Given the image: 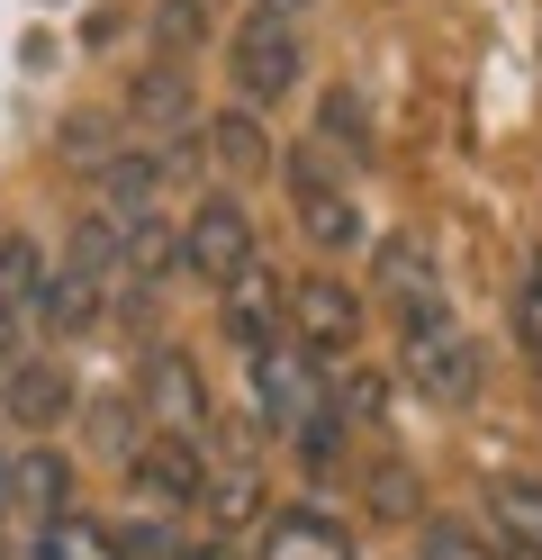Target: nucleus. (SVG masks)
<instances>
[{"label":"nucleus","mask_w":542,"mask_h":560,"mask_svg":"<svg viewBox=\"0 0 542 560\" xmlns=\"http://www.w3.org/2000/svg\"><path fill=\"white\" fill-rule=\"evenodd\" d=\"M389 326H397V380H407L416 398H434V407H470V398H480L488 362H480V343H470V326L452 317L443 290L389 307Z\"/></svg>","instance_id":"nucleus-1"},{"label":"nucleus","mask_w":542,"mask_h":560,"mask_svg":"<svg viewBox=\"0 0 542 560\" xmlns=\"http://www.w3.org/2000/svg\"><path fill=\"white\" fill-rule=\"evenodd\" d=\"M308 73V46H299V19H280V10H244L235 19V37H227V82H235V109H280L289 91H299Z\"/></svg>","instance_id":"nucleus-2"},{"label":"nucleus","mask_w":542,"mask_h":560,"mask_svg":"<svg viewBox=\"0 0 542 560\" xmlns=\"http://www.w3.org/2000/svg\"><path fill=\"white\" fill-rule=\"evenodd\" d=\"M280 190H289V218H299V235L316 244V254H361V244H371V226H361V199L344 190V172L325 163L316 145L280 154Z\"/></svg>","instance_id":"nucleus-3"},{"label":"nucleus","mask_w":542,"mask_h":560,"mask_svg":"<svg viewBox=\"0 0 542 560\" xmlns=\"http://www.w3.org/2000/svg\"><path fill=\"white\" fill-rule=\"evenodd\" d=\"M253 416H263L272 434H289L299 443L316 416H335V380H325V362L308 353V343H263V353H253Z\"/></svg>","instance_id":"nucleus-4"},{"label":"nucleus","mask_w":542,"mask_h":560,"mask_svg":"<svg viewBox=\"0 0 542 560\" xmlns=\"http://www.w3.org/2000/svg\"><path fill=\"white\" fill-rule=\"evenodd\" d=\"M136 407H145V425H154V434L208 443V380H199V362L181 353V343H145V362H136Z\"/></svg>","instance_id":"nucleus-5"},{"label":"nucleus","mask_w":542,"mask_h":560,"mask_svg":"<svg viewBox=\"0 0 542 560\" xmlns=\"http://www.w3.org/2000/svg\"><path fill=\"white\" fill-rule=\"evenodd\" d=\"M253 262V218H244V199L235 190H208L191 208V226H181V271H199L208 290H227V280H244Z\"/></svg>","instance_id":"nucleus-6"},{"label":"nucleus","mask_w":542,"mask_h":560,"mask_svg":"<svg viewBox=\"0 0 542 560\" xmlns=\"http://www.w3.org/2000/svg\"><path fill=\"white\" fill-rule=\"evenodd\" d=\"M361 290L353 280H335V271H299L289 280V343H308L316 362H344L353 343H361Z\"/></svg>","instance_id":"nucleus-7"},{"label":"nucleus","mask_w":542,"mask_h":560,"mask_svg":"<svg viewBox=\"0 0 542 560\" xmlns=\"http://www.w3.org/2000/svg\"><path fill=\"white\" fill-rule=\"evenodd\" d=\"M127 488H136L154 515L199 506V488H208V443H191V434H145V452L127 462Z\"/></svg>","instance_id":"nucleus-8"},{"label":"nucleus","mask_w":542,"mask_h":560,"mask_svg":"<svg viewBox=\"0 0 542 560\" xmlns=\"http://www.w3.org/2000/svg\"><path fill=\"white\" fill-rule=\"evenodd\" d=\"M217 326H227V343L253 362L263 343L289 335V280H280L272 262H253L244 280H227V290H217Z\"/></svg>","instance_id":"nucleus-9"},{"label":"nucleus","mask_w":542,"mask_h":560,"mask_svg":"<svg viewBox=\"0 0 542 560\" xmlns=\"http://www.w3.org/2000/svg\"><path fill=\"white\" fill-rule=\"evenodd\" d=\"M253 560H361V542L335 506H272L253 534Z\"/></svg>","instance_id":"nucleus-10"},{"label":"nucleus","mask_w":542,"mask_h":560,"mask_svg":"<svg viewBox=\"0 0 542 560\" xmlns=\"http://www.w3.org/2000/svg\"><path fill=\"white\" fill-rule=\"evenodd\" d=\"M480 515H488L497 551H524V560H542V470H488V488H480Z\"/></svg>","instance_id":"nucleus-11"},{"label":"nucleus","mask_w":542,"mask_h":560,"mask_svg":"<svg viewBox=\"0 0 542 560\" xmlns=\"http://www.w3.org/2000/svg\"><path fill=\"white\" fill-rule=\"evenodd\" d=\"M0 416H10V425H27L36 443H46L64 416H72V380H64V362L27 353L19 371H0Z\"/></svg>","instance_id":"nucleus-12"},{"label":"nucleus","mask_w":542,"mask_h":560,"mask_svg":"<svg viewBox=\"0 0 542 560\" xmlns=\"http://www.w3.org/2000/svg\"><path fill=\"white\" fill-rule=\"evenodd\" d=\"M199 163L217 172V182H263V172H280L272 127L253 118V109H217V118L199 127Z\"/></svg>","instance_id":"nucleus-13"},{"label":"nucleus","mask_w":542,"mask_h":560,"mask_svg":"<svg viewBox=\"0 0 542 560\" xmlns=\"http://www.w3.org/2000/svg\"><path fill=\"white\" fill-rule=\"evenodd\" d=\"M10 506L27 515V534H46L55 515H72V452L27 443L19 462H10Z\"/></svg>","instance_id":"nucleus-14"},{"label":"nucleus","mask_w":542,"mask_h":560,"mask_svg":"<svg viewBox=\"0 0 542 560\" xmlns=\"http://www.w3.org/2000/svg\"><path fill=\"white\" fill-rule=\"evenodd\" d=\"M199 506L217 515V534H235V524H253L263 515V462L235 443L227 462H208V488H199Z\"/></svg>","instance_id":"nucleus-15"},{"label":"nucleus","mask_w":542,"mask_h":560,"mask_svg":"<svg viewBox=\"0 0 542 560\" xmlns=\"http://www.w3.org/2000/svg\"><path fill=\"white\" fill-rule=\"evenodd\" d=\"M46 290H55V262L36 254L27 235H0V307L19 326H46Z\"/></svg>","instance_id":"nucleus-16"},{"label":"nucleus","mask_w":542,"mask_h":560,"mask_svg":"<svg viewBox=\"0 0 542 560\" xmlns=\"http://www.w3.org/2000/svg\"><path fill=\"white\" fill-rule=\"evenodd\" d=\"M127 118L145 127V136H181L191 127V73H181V63H145V73L127 82Z\"/></svg>","instance_id":"nucleus-17"},{"label":"nucleus","mask_w":542,"mask_h":560,"mask_svg":"<svg viewBox=\"0 0 542 560\" xmlns=\"http://www.w3.org/2000/svg\"><path fill=\"white\" fill-rule=\"evenodd\" d=\"M27 560H127L118 551V524H100V515H55L46 534H27Z\"/></svg>","instance_id":"nucleus-18"},{"label":"nucleus","mask_w":542,"mask_h":560,"mask_svg":"<svg viewBox=\"0 0 542 560\" xmlns=\"http://www.w3.org/2000/svg\"><path fill=\"white\" fill-rule=\"evenodd\" d=\"M416 560H506L488 524H461V515H425L416 534Z\"/></svg>","instance_id":"nucleus-19"},{"label":"nucleus","mask_w":542,"mask_h":560,"mask_svg":"<svg viewBox=\"0 0 542 560\" xmlns=\"http://www.w3.org/2000/svg\"><path fill=\"white\" fill-rule=\"evenodd\" d=\"M516 343H524V362L542 380V244H533L524 271H516Z\"/></svg>","instance_id":"nucleus-20"},{"label":"nucleus","mask_w":542,"mask_h":560,"mask_svg":"<svg viewBox=\"0 0 542 560\" xmlns=\"http://www.w3.org/2000/svg\"><path fill=\"white\" fill-rule=\"evenodd\" d=\"M199 37H208V0H163V10H154V46H163V63H181Z\"/></svg>","instance_id":"nucleus-21"},{"label":"nucleus","mask_w":542,"mask_h":560,"mask_svg":"<svg viewBox=\"0 0 542 560\" xmlns=\"http://www.w3.org/2000/svg\"><path fill=\"white\" fill-rule=\"evenodd\" d=\"M361 498H371V515H416V470L407 462H371Z\"/></svg>","instance_id":"nucleus-22"},{"label":"nucleus","mask_w":542,"mask_h":560,"mask_svg":"<svg viewBox=\"0 0 542 560\" xmlns=\"http://www.w3.org/2000/svg\"><path fill=\"white\" fill-rule=\"evenodd\" d=\"M316 127L335 136V145H353V154H371V118H361V91H325Z\"/></svg>","instance_id":"nucleus-23"},{"label":"nucleus","mask_w":542,"mask_h":560,"mask_svg":"<svg viewBox=\"0 0 542 560\" xmlns=\"http://www.w3.org/2000/svg\"><path fill=\"white\" fill-rule=\"evenodd\" d=\"M118 551H127V560H181L191 542H181L163 515H136V524H118Z\"/></svg>","instance_id":"nucleus-24"},{"label":"nucleus","mask_w":542,"mask_h":560,"mask_svg":"<svg viewBox=\"0 0 542 560\" xmlns=\"http://www.w3.org/2000/svg\"><path fill=\"white\" fill-rule=\"evenodd\" d=\"M181 560H244V551H235V542H191Z\"/></svg>","instance_id":"nucleus-25"},{"label":"nucleus","mask_w":542,"mask_h":560,"mask_svg":"<svg viewBox=\"0 0 542 560\" xmlns=\"http://www.w3.org/2000/svg\"><path fill=\"white\" fill-rule=\"evenodd\" d=\"M253 10H280V19H299V10H316V0H253Z\"/></svg>","instance_id":"nucleus-26"},{"label":"nucleus","mask_w":542,"mask_h":560,"mask_svg":"<svg viewBox=\"0 0 542 560\" xmlns=\"http://www.w3.org/2000/svg\"><path fill=\"white\" fill-rule=\"evenodd\" d=\"M0 515H10V462H0Z\"/></svg>","instance_id":"nucleus-27"}]
</instances>
